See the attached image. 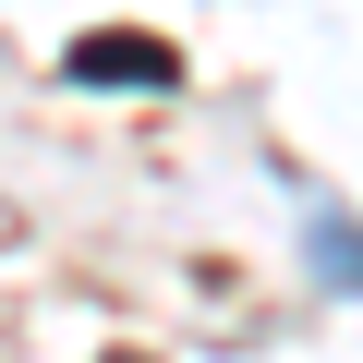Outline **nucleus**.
<instances>
[{"mask_svg":"<svg viewBox=\"0 0 363 363\" xmlns=\"http://www.w3.org/2000/svg\"><path fill=\"white\" fill-rule=\"evenodd\" d=\"M182 61L157 49V37H133V25H109V37H85V49H61V85H169Z\"/></svg>","mask_w":363,"mask_h":363,"instance_id":"obj_1","label":"nucleus"},{"mask_svg":"<svg viewBox=\"0 0 363 363\" xmlns=\"http://www.w3.org/2000/svg\"><path fill=\"white\" fill-rule=\"evenodd\" d=\"M315 279H327V291H363V230H351L339 206H315Z\"/></svg>","mask_w":363,"mask_h":363,"instance_id":"obj_2","label":"nucleus"},{"mask_svg":"<svg viewBox=\"0 0 363 363\" xmlns=\"http://www.w3.org/2000/svg\"><path fill=\"white\" fill-rule=\"evenodd\" d=\"M109 363H145V351H109Z\"/></svg>","mask_w":363,"mask_h":363,"instance_id":"obj_3","label":"nucleus"}]
</instances>
